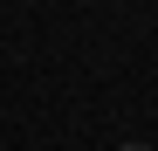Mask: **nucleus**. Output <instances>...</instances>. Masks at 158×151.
<instances>
[{"label":"nucleus","instance_id":"nucleus-1","mask_svg":"<svg viewBox=\"0 0 158 151\" xmlns=\"http://www.w3.org/2000/svg\"><path fill=\"white\" fill-rule=\"evenodd\" d=\"M124 151H151V144H124Z\"/></svg>","mask_w":158,"mask_h":151}]
</instances>
